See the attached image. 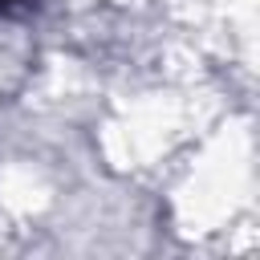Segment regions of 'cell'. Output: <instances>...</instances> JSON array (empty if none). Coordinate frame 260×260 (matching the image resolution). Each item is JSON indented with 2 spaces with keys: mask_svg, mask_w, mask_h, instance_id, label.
I'll use <instances>...</instances> for the list:
<instances>
[{
  "mask_svg": "<svg viewBox=\"0 0 260 260\" xmlns=\"http://www.w3.org/2000/svg\"><path fill=\"white\" fill-rule=\"evenodd\" d=\"M12 4H20V0H0V12H4V8H12Z\"/></svg>",
  "mask_w": 260,
  "mask_h": 260,
  "instance_id": "cell-1",
  "label": "cell"
}]
</instances>
